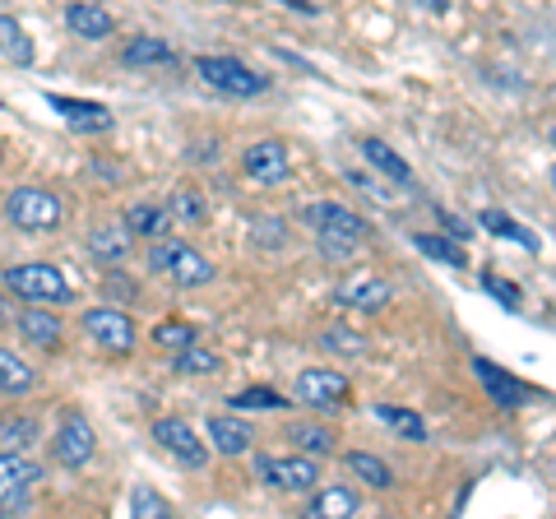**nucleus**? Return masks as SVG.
<instances>
[{
	"instance_id": "38",
	"label": "nucleus",
	"mask_w": 556,
	"mask_h": 519,
	"mask_svg": "<svg viewBox=\"0 0 556 519\" xmlns=\"http://www.w3.org/2000/svg\"><path fill=\"white\" fill-rule=\"evenodd\" d=\"M0 436L24 450V445H33V436H38V422H33V418H5V422H0Z\"/></svg>"
},
{
	"instance_id": "23",
	"label": "nucleus",
	"mask_w": 556,
	"mask_h": 519,
	"mask_svg": "<svg viewBox=\"0 0 556 519\" xmlns=\"http://www.w3.org/2000/svg\"><path fill=\"white\" fill-rule=\"evenodd\" d=\"M0 56H5L10 65H20V71L33 65V38L24 33V24L14 20V14H0Z\"/></svg>"
},
{
	"instance_id": "26",
	"label": "nucleus",
	"mask_w": 556,
	"mask_h": 519,
	"mask_svg": "<svg viewBox=\"0 0 556 519\" xmlns=\"http://www.w3.org/2000/svg\"><path fill=\"white\" fill-rule=\"evenodd\" d=\"M343 464H348V473L353 478H362L367 488H380L386 492L390 482H394V469L386 459H376V455H367V450H353V455H343Z\"/></svg>"
},
{
	"instance_id": "46",
	"label": "nucleus",
	"mask_w": 556,
	"mask_h": 519,
	"mask_svg": "<svg viewBox=\"0 0 556 519\" xmlns=\"http://www.w3.org/2000/svg\"><path fill=\"white\" fill-rule=\"evenodd\" d=\"M552 144H556V130H552Z\"/></svg>"
},
{
	"instance_id": "20",
	"label": "nucleus",
	"mask_w": 556,
	"mask_h": 519,
	"mask_svg": "<svg viewBox=\"0 0 556 519\" xmlns=\"http://www.w3.org/2000/svg\"><path fill=\"white\" fill-rule=\"evenodd\" d=\"M121 61L130 65V71H153V65H172L177 61V47L153 38V33H139V38H130V47L121 51Z\"/></svg>"
},
{
	"instance_id": "1",
	"label": "nucleus",
	"mask_w": 556,
	"mask_h": 519,
	"mask_svg": "<svg viewBox=\"0 0 556 519\" xmlns=\"http://www.w3.org/2000/svg\"><path fill=\"white\" fill-rule=\"evenodd\" d=\"M311 232H316V246L329 255V260H348V255H357V246L371 237L367 228V218L353 214L348 204L339 200H311L302 204V214H298Z\"/></svg>"
},
{
	"instance_id": "8",
	"label": "nucleus",
	"mask_w": 556,
	"mask_h": 519,
	"mask_svg": "<svg viewBox=\"0 0 556 519\" xmlns=\"http://www.w3.org/2000/svg\"><path fill=\"white\" fill-rule=\"evenodd\" d=\"M255 478L265 482V488H274V492H316V478H320V469H316V459L306 455H260L255 459Z\"/></svg>"
},
{
	"instance_id": "9",
	"label": "nucleus",
	"mask_w": 556,
	"mask_h": 519,
	"mask_svg": "<svg viewBox=\"0 0 556 519\" xmlns=\"http://www.w3.org/2000/svg\"><path fill=\"white\" fill-rule=\"evenodd\" d=\"M93 450H98L93 422L84 418V413H65L56 436H51V455H56V464L61 469H84V464L93 459Z\"/></svg>"
},
{
	"instance_id": "28",
	"label": "nucleus",
	"mask_w": 556,
	"mask_h": 519,
	"mask_svg": "<svg viewBox=\"0 0 556 519\" xmlns=\"http://www.w3.org/2000/svg\"><path fill=\"white\" fill-rule=\"evenodd\" d=\"M288 441L298 450H306V455H329V450H334V431H329L325 422H292Z\"/></svg>"
},
{
	"instance_id": "11",
	"label": "nucleus",
	"mask_w": 556,
	"mask_h": 519,
	"mask_svg": "<svg viewBox=\"0 0 556 519\" xmlns=\"http://www.w3.org/2000/svg\"><path fill=\"white\" fill-rule=\"evenodd\" d=\"M153 441H159L177 464H186V469H204L208 464V445L195 436V427L181 422V418H159L153 422Z\"/></svg>"
},
{
	"instance_id": "32",
	"label": "nucleus",
	"mask_w": 556,
	"mask_h": 519,
	"mask_svg": "<svg viewBox=\"0 0 556 519\" xmlns=\"http://www.w3.org/2000/svg\"><path fill=\"white\" fill-rule=\"evenodd\" d=\"M237 413H269V408H283L288 400L278 390H269V385H251V390H237L232 400H228Z\"/></svg>"
},
{
	"instance_id": "19",
	"label": "nucleus",
	"mask_w": 556,
	"mask_h": 519,
	"mask_svg": "<svg viewBox=\"0 0 556 519\" xmlns=\"http://www.w3.org/2000/svg\"><path fill=\"white\" fill-rule=\"evenodd\" d=\"M362 159H367V163L380 172V177H390V186L413 190V167L399 159V153H394L386 140H376V135H371V140H362Z\"/></svg>"
},
{
	"instance_id": "5",
	"label": "nucleus",
	"mask_w": 556,
	"mask_h": 519,
	"mask_svg": "<svg viewBox=\"0 0 556 519\" xmlns=\"http://www.w3.org/2000/svg\"><path fill=\"white\" fill-rule=\"evenodd\" d=\"M195 75L208 84V89H218V93H228V98H260L269 89V79L251 71L247 61H237V56H200L195 61Z\"/></svg>"
},
{
	"instance_id": "22",
	"label": "nucleus",
	"mask_w": 556,
	"mask_h": 519,
	"mask_svg": "<svg viewBox=\"0 0 556 519\" xmlns=\"http://www.w3.org/2000/svg\"><path fill=\"white\" fill-rule=\"evenodd\" d=\"M357 510H362V496L353 488H320L306 506V515H316V519H348Z\"/></svg>"
},
{
	"instance_id": "35",
	"label": "nucleus",
	"mask_w": 556,
	"mask_h": 519,
	"mask_svg": "<svg viewBox=\"0 0 556 519\" xmlns=\"http://www.w3.org/2000/svg\"><path fill=\"white\" fill-rule=\"evenodd\" d=\"M320 349L339 353V357H362V353H367V339H362L357 330H343V325H334V330L320 334Z\"/></svg>"
},
{
	"instance_id": "15",
	"label": "nucleus",
	"mask_w": 556,
	"mask_h": 519,
	"mask_svg": "<svg viewBox=\"0 0 556 519\" xmlns=\"http://www.w3.org/2000/svg\"><path fill=\"white\" fill-rule=\"evenodd\" d=\"M65 28L84 42H108L116 33V20H112V10L93 5V0H75V5L65 10Z\"/></svg>"
},
{
	"instance_id": "24",
	"label": "nucleus",
	"mask_w": 556,
	"mask_h": 519,
	"mask_svg": "<svg viewBox=\"0 0 556 519\" xmlns=\"http://www.w3.org/2000/svg\"><path fill=\"white\" fill-rule=\"evenodd\" d=\"M33 385H38V371H33L20 353L0 349V394H10V400H20V394H28Z\"/></svg>"
},
{
	"instance_id": "7",
	"label": "nucleus",
	"mask_w": 556,
	"mask_h": 519,
	"mask_svg": "<svg viewBox=\"0 0 556 519\" xmlns=\"http://www.w3.org/2000/svg\"><path fill=\"white\" fill-rule=\"evenodd\" d=\"M42 482V464H33L28 455L14 450H0V510L14 515V510H28L33 488Z\"/></svg>"
},
{
	"instance_id": "12",
	"label": "nucleus",
	"mask_w": 556,
	"mask_h": 519,
	"mask_svg": "<svg viewBox=\"0 0 556 519\" xmlns=\"http://www.w3.org/2000/svg\"><path fill=\"white\" fill-rule=\"evenodd\" d=\"M288 144L283 140H260L241 153V172L255 181V186H283L288 181Z\"/></svg>"
},
{
	"instance_id": "44",
	"label": "nucleus",
	"mask_w": 556,
	"mask_h": 519,
	"mask_svg": "<svg viewBox=\"0 0 556 519\" xmlns=\"http://www.w3.org/2000/svg\"><path fill=\"white\" fill-rule=\"evenodd\" d=\"M10 320V311H5V292H0V325H5Z\"/></svg>"
},
{
	"instance_id": "3",
	"label": "nucleus",
	"mask_w": 556,
	"mask_h": 519,
	"mask_svg": "<svg viewBox=\"0 0 556 519\" xmlns=\"http://www.w3.org/2000/svg\"><path fill=\"white\" fill-rule=\"evenodd\" d=\"M5 214L24 232H56L65 223V204L42 186H14L5 195Z\"/></svg>"
},
{
	"instance_id": "31",
	"label": "nucleus",
	"mask_w": 556,
	"mask_h": 519,
	"mask_svg": "<svg viewBox=\"0 0 556 519\" xmlns=\"http://www.w3.org/2000/svg\"><path fill=\"white\" fill-rule=\"evenodd\" d=\"M413 241H417V251L431 255V260H441V265H455V269H464V265H468V255H464V251H459L450 237H437V232H417Z\"/></svg>"
},
{
	"instance_id": "37",
	"label": "nucleus",
	"mask_w": 556,
	"mask_h": 519,
	"mask_svg": "<svg viewBox=\"0 0 556 519\" xmlns=\"http://www.w3.org/2000/svg\"><path fill=\"white\" fill-rule=\"evenodd\" d=\"M283 241H288V228L274 214H260L255 218V246L260 251H274V246H283Z\"/></svg>"
},
{
	"instance_id": "36",
	"label": "nucleus",
	"mask_w": 556,
	"mask_h": 519,
	"mask_svg": "<svg viewBox=\"0 0 556 519\" xmlns=\"http://www.w3.org/2000/svg\"><path fill=\"white\" fill-rule=\"evenodd\" d=\"M167 210L181 223H204L208 218V204H204V195H195V190H177V195L167 200Z\"/></svg>"
},
{
	"instance_id": "40",
	"label": "nucleus",
	"mask_w": 556,
	"mask_h": 519,
	"mask_svg": "<svg viewBox=\"0 0 556 519\" xmlns=\"http://www.w3.org/2000/svg\"><path fill=\"white\" fill-rule=\"evenodd\" d=\"M348 181H353V186L362 190V195H371L376 204H390V200H394V190H390V186H376V181L367 177V172H348Z\"/></svg>"
},
{
	"instance_id": "29",
	"label": "nucleus",
	"mask_w": 556,
	"mask_h": 519,
	"mask_svg": "<svg viewBox=\"0 0 556 519\" xmlns=\"http://www.w3.org/2000/svg\"><path fill=\"white\" fill-rule=\"evenodd\" d=\"M478 218H482V228L492 232V237H501V241H519V246L538 251V237H533L529 228H519V223H515L510 214H501V210H486V214H478Z\"/></svg>"
},
{
	"instance_id": "13",
	"label": "nucleus",
	"mask_w": 556,
	"mask_h": 519,
	"mask_svg": "<svg viewBox=\"0 0 556 519\" xmlns=\"http://www.w3.org/2000/svg\"><path fill=\"white\" fill-rule=\"evenodd\" d=\"M47 107H56V116L70 121V130L79 135H108L116 121L102 102H84V98H65V93H47Z\"/></svg>"
},
{
	"instance_id": "6",
	"label": "nucleus",
	"mask_w": 556,
	"mask_h": 519,
	"mask_svg": "<svg viewBox=\"0 0 556 519\" xmlns=\"http://www.w3.org/2000/svg\"><path fill=\"white\" fill-rule=\"evenodd\" d=\"M79 325H84V334H89L93 349L112 353V357L135 353V343H139L135 320L126 316V311H116V306H93V311H84Z\"/></svg>"
},
{
	"instance_id": "34",
	"label": "nucleus",
	"mask_w": 556,
	"mask_h": 519,
	"mask_svg": "<svg viewBox=\"0 0 556 519\" xmlns=\"http://www.w3.org/2000/svg\"><path fill=\"white\" fill-rule=\"evenodd\" d=\"M172 362H177V371H181V376H214V371H218V353L200 349V343H190V349H181Z\"/></svg>"
},
{
	"instance_id": "33",
	"label": "nucleus",
	"mask_w": 556,
	"mask_h": 519,
	"mask_svg": "<svg viewBox=\"0 0 556 519\" xmlns=\"http://www.w3.org/2000/svg\"><path fill=\"white\" fill-rule=\"evenodd\" d=\"M130 515L135 519H167L172 506H167V496H159L149 488V482H135L130 488Z\"/></svg>"
},
{
	"instance_id": "41",
	"label": "nucleus",
	"mask_w": 556,
	"mask_h": 519,
	"mask_svg": "<svg viewBox=\"0 0 556 519\" xmlns=\"http://www.w3.org/2000/svg\"><path fill=\"white\" fill-rule=\"evenodd\" d=\"M108 288H112V298H135V283H126V279H116V274H112V279H108Z\"/></svg>"
},
{
	"instance_id": "14",
	"label": "nucleus",
	"mask_w": 556,
	"mask_h": 519,
	"mask_svg": "<svg viewBox=\"0 0 556 519\" xmlns=\"http://www.w3.org/2000/svg\"><path fill=\"white\" fill-rule=\"evenodd\" d=\"M473 371H478V380H482V390L492 394V400H496L501 408H525V404H529V385H525V380H519V376L501 371L496 362L473 357Z\"/></svg>"
},
{
	"instance_id": "39",
	"label": "nucleus",
	"mask_w": 556,
	"mask_h": 519,
	"mask_svg": "<svg viewBox=\"0 0 556 519\" xmlns=\"http://www.w3.org/2000/svg\"><path fill=\"white\" fill-rule=\"evenodd\" d=\"M482 288L492 292L496 302H506L510 311H519V306H525V302H519V288H515L510 279H496V274H482Z\"/></svg>"
},
{
	"instance_id": "10",
	"label": "nucleus",
	"mask_w": 556,
	"mask_h": 519,
	"mask_svg": "<svg viewBox=\"0 0 556 519\" xmlns=\"http://www.w3.org/2000/svg\"><path fill=\"white\" fill-rule=\"evenodd\" d=\"M298 400L320 408V413H334L343 408L348 400H353V380H348L343 371H320V367H306L298 376Z\"/></svg>"
},
{
	"instance_id": "45",
	"label": "nucleus",
	"mask_w": 556,
	"mask_h": 519,
	"mask_svg": "<svg viewBox=\"0 0 556 519\" xmlns=\"http://www.w3.org/2000/svg\"><path fill=\"white\" fill-rule=\"evenodd\" d=\"M552 190H556V167H552Z\"/></svg>"
},
{
	"instance_id": "21",
	"label": "nucleus",
	"mask_w": 556,
	"mask_h": 519,
	"mask_svg": "<svg viewBox=\"0 0 556 519\" xmlns=\"http://www.w3.org/2000/svg\"><path fill=\"white\" fill-rule=\"evenodd\" d=\"M394 298V288L386 279H353L339 288V302L353 306V311H386Z\"/></svg>"
},
{
	"instance_id": "2",
	"label": "nucleus",
	"mask_w": 556,
	"mask_h": 519,
	"mask_svg": "<svg viewBox=\"0 0 556 519\" xmlns=\"http://www.w3.org/2000/svg\"><path fill=\"white\" fill-rule=\"evenodd\" d=\"M149 269L153 274H167L177 288H204L208 279H214V260H208L204 251H195L190 241L181 237H159L149 246Z\"/></svg>"
},
{
	"instance_id": "27",
	"label": "nucleus",
	"mask_w": 556,
	"mask_h": 519,
	"mask_svg": "<svg viewBox=\"0 0 556 519\" xmlns=\"http://www.w3.org/2000/svg\"><path fill=\"white\" fill-rule=\"evenodd\" d=\"M126 223H130V232L135 237H167L172 228V210H159V204H130L126 210Z\"/></svg>"
},
{
	"instance_id": "43",
	"label": "nucleus",
	"mask_w": 556,
	"mask_h": 519,
	"mask_svg": "<svg viewBox=\"0 0 556 519\" xmlns=\"http://www.w3.org/2000/svg\"><path fill=\"white\" fill-rule=\"evenodd\" d=\"M417 5H427V10H437V14H445V10H450V0H417Z\"/></svg>"
},
{
	"instance_id": "18",
	"label": "nucleus",
	"mask_w": 556,
	"mask_h": 519,
	"mask_svg": "<svg viewBox=\"0 0 556 519\" xmlns=\"http://www.w3.org/2000/svg\"><path fill=\"white\" fill-rule=\"evenodd\" d=\"M20 334L33 343V349H61V320L51 316L47 306H38V302H28L24 311H20Z\"/></svg>"
},
{
	"instance_id": "4",
	"label": "nucleus",
	"mask_w": 556,
	"mask_h": 519,
	"mask_svg": "<svg viewBox=\"0 0 556 519\" xmlns=\"http://www.w3.org/2000/svg\"><path fill=\"white\" fill-rule=\"evenodd\" d=\"M5 288L24 302H38V306H65L75 292H70V279L56 265H10L5 269Z\"/></svg>"
},
{
	"instance_id": "30",
	"label": "nucleus",
	"mask_w": 556,
	"mask_h": 519,
	"mask_svg": "<svg viewBox=\"0 0 556 519\" xmlns=\"http://www.w3.org/2000/svg\"><path fill=\"white\" fill-rule=\"evenodd\" d=\"M153 343H159L163 353L177 357L181 349L195 343V325H190V320H159V325H153Z\"/></svg>"
},
{
	"instance_id": "42",
	"label": "nucleus",
	"mask_w": 556,
	"mask_h": 519,
	"mask_svg": "<svg viewBox=\"0 0 556 519\" xmlns=\"http://www.w3.org/2000/svg\"><path fill=\"white\" fill-rule=\"evenodd\" d=\"M445 218V232L450 237H468V223H459V218H450V214H441Z\"/></svg>"
},
{
	"instance_id": "17",
	"label": "nucleus",
	"mask_w": 556,
	"mask_h": 519,
	"mask_svg": "<svg viewBox=\"0 0 556 519\" xmlns=\"http://www.w3.org/2000/svg\"><path fill=\"white\" fill-rule=\"evenodd\" d=\"M130 223L126 218H112V223H102V228L89 232V255L93 260H108V265H121V260L130 255Z\"/></svg>"
},
{
	"instance_id": "16",
	"label": "nucleus",
	"mask_w": 556,
	"mask_h": 519,
	"mask_svg": "<svg viewBox=\"0 0 556 519\" xmlns=\"http://www.w3.org/2000/svg\"><path fill=\"white\" fill-rule=\"evenodd\" d=\"M208 445L218 450V455H228V459H237V455H247L251 450V427L241 422V413H218V418H208Z\"/></svg>"
},
{
	"instance_id": "25",
	"label": "nucleus",
	"mask_w": 556,
	"mask_h": 519,
	"mask_svg": "<svg viewBox=\"0 0 556 519\" xmlns=\"http://www.w3.org/2000/svg\"><path fill=\"white\" fill-rule=\"evenodd\" d=\"M376 418L386 422L394 436H404V441H413V445H427V422L417 418L413 408H399V404H376Z\"/></svg>"
}]
</instances>
